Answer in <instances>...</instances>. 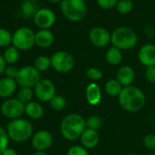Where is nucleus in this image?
Segmentation results:
<instances>
[{"mask_svg": "<svg viewBox=\"0 0 155 155\" xmlns=\"http://www.w3.org/2000/svg\"><path fill=\"white\" fill-rule=\"evenodd\" d=\"M118 100L120 107L128 112H137L140 110L146 103L144 92L140 88L133 85L124 87Z\"/></svg>", "mask_w": 155, "mask_h": 155, "instance_id": "1", "label": "nucleus"}, {"mask_svg": "<svg viewBox=\"0 0 155 155\" xmlns=\"http://www.w3.org/2000/svg\"><path fill=\"white\" fill-rule=\"evenodd\" d=\"M86 128V119L78 113H69L61 121L60 132L64 139L72 141L80 139Z\"/></svg>", "mask_w": 155, "mask_h": 155, "instance_id": "2", "label": "nucleus"}, {"mask_svg": "<svg viewBox=\"0 0 155 155\" xmlns=\"http://www.w3.org/2000/svg\"><path fill=\"white\" fill-rule=\"evenodd\" d=\"M138 42V36L134 30L128 27H119L111 33L110 43L120 50H129Z\"/></svg>", "mask_w": 155, "mask_h": 155, "instance_id": "3", "label": "nucleus"}, {"mask_svg": "<svg viewBox=\"0 0 155 155\" xmlns=\"http://www.w3.org/2000/svg\"><path fill=\"white\" fill-rule=\"evenodd\" d=\"M7 132L9 139L16 142H24L28 140L33 134L32 124L24 119L12 120L8 127Z\"/></svg>", "mask_w": 155, "mask_h": 155, "instance_id": "4", "label": "nucleus"}, {"mask_svg": "<svg viewBox=\"0 0 155 155\" xmlns=\"http://www.w3.org/2000/svg\"><path fill=\"white\" fill-rule=\"evenodd\" d=\"M60 10L63 16L71 22L81 21L87 13V5L84 0H62Z\"/></svg>", "mask_w": 155, "mask_h": 155, "instance_id": "5", "label": "nucleus"}, {"mask_svg": "<svg viewBox=\"0 0 155 155\" xmlns=\"http://www.w3.org/2000/svg\"><path fill=\"white\" fill-rule=\"evenodd\" d=\"M35 35L34 31L28 27L19 28L13 34L12 44L19 50L30 49L35 44Z\"/></svg>", "mask_w": 155, "mask_h": 155, "instance_id": "6", "label": "nucleus"}, {"mask_svg": "<svg viewBox=\"0 0 155 155\" xmlns=\"http://www.w3.org/2000/svg\"><path fill=\"white\" fill-rule=\"evenodd\" d=\"M51 67L54 70L59 73H68L74 68L75 60L73 56L67 51H57L51 58Z\"/></svg>", "mask_w": 155, "mask_h": 155, "instance_id": "7", "label": "nucleus"}, {"mask_svg": "<svg viewBox=\"0 0 155 155\" xmlns=\"http://www.w3.org/2000/svg\"><path fill=\"white\" fill-rule=\"evenodd\" d=\"M41 80L40 72L34 66H25L18 70L16 81L18 85L26 88L35 87Z\"/></svg>", "mask_w": 155, "mask_h": 155, "instance_id": "8", "label": "nucleus"}, {"mask_svg": "<svg viewBox=\"0 0 155 155\" xmlns=\"http://www.w3.org/2000/svg\"><path fill=\"white\" fill-rule=\"evenodd\" d=\"M0 110L6 118L11 120L19 119V117L25 113V104L19 101L17 98L8 99L2 103Z\"/></svg>", "mask_w": 155, "mask_h": 155, "instance_id": "9", "label": "nucleus"}, {"mask_svg": "<svg viewBox=\"0 0 155 155\" xmlns=\"http://www.w3.org/2000/svg\"><path fill=\"white\" fill-rule=\"evenodd\" d=\"M35 96L43 102H49L56 96V87L48 79H41L34 87Z\"/></svg>", "mask_w": 155, "mask_h": 155, "instance_id": "10", "label": "nucleus"}, {"mask_svg": "<svg viewBox=\"0 0 155 155\" xmlns=\"http://www.w3.org/2000/svg\"><path fill=\"white\" fill-rule=\"evenodd\" d=\"M111 34L104 28L96 27L89 32V40L97 48H105L110 43Z\"/></svg>", "mask_w": 155, "mask_h": 155, "instance_id": "11", "label": "nucleus"}, {"mask_svg": "<svg viewBox=\"0 0 155 155\" xmlns=\"http://www.w3.org/2000/svg\"><path fill=\"white\" fill-rule=\"evenodd\" d=\"M56 21L55 13L48 8L38 9L34 15V22L37 27L41 29H48L51 28Z\"/></svg>", "mask_w": 155, "mask_h": 155, "instance_id": "12", "label": "nucleus"}, {"mask_svg": "<svg viewBox=\"0 0 155 155\" xmlns=\"http://www.w3.org/2000/svg\"><path fill=\"white\" fill-rule=\"evenodd\" d=\"M53 142V137L50 131L47 130H40L34 133L32 136V146L36 150L45 151L48 150Z\"/></svg>", "mask_w": 155, "mask_h": 155, "instance_id": "13", "label": "nucleus"}, {"mask_svg": "<svg viewBox=\"0 0 155 155\" xmlns=\"http://www.w3.org/2000/svg\"><path fill=\"white\" fill-rule=\"evenodd\" d=\"M138 59L146 68L155 66V45L149 43L141 46L138 52Z\"/></svg>", "mask_w": 155, "mask_h": 155, "instance_id": "14", "label": "nucleus"}, {"mask_svg": "<svg viewBox=\"0 0 155 155\" xmlns=\"http://www.w3.org/2000/svg\"><path fill=\"white\" fill-rule=\"evenodd\" d=\"M134 79H135L134 69L129 65L121 66L117 70L116 80L122 85L123 88L132 85Z\"/></svg>", "mask_w": 155, "mask_h": 155, "instance_id": "15", "label": "nucleus"}, {"mask_svg": "<svg viewBox=\"0 0 155 155\" xmlns=\"http://www.w3.org/2000/svg\"><path fill=\"white\" fill-rule=\"evenodd\" d=\"M85 96L88 103L91 106H97L102 100L101 89L96 82H91L87 85L85 91Z\"/></svg>", "mask_w": 155, "mask_h": 155, "instance_id": "16", "label": "nucleus"}, {"mask_svg": "<svg viewBox=\"0 0 155 155\" xmlns=\"http://www.w3.org/2000/svg\"><path fill=\"white\" fill-rule=\"evenodd\" d=\"M80 140H81V145L87 150L94 149L100 141V136H99L98 130L86 128L85 130L82 132L80 138Z\"/></svg>", "mask_w": 155, "mask_h": 155, "instance_id": "17", "label": "nucleus"}, {"mask_svg": "<svg viewBox=\"0 0 155 155\" xmlns=\"http://www.w3.org/2000/svg\"><path fill=\"white\" fill-rule=\"evenodd\" d=\"M55 40L54 34L49 29H41L35 35V44L42 48L50 47Z\"/></svg>", "mask_w": 155, "mask_h": 155, "instance_id": "18", "label": "nucleus"}, {"mask_svg": "<svg viewBox=\"0 0 155 155\" xmlns=\"http://www.w3.org/2000/svg\"><path fill=\"white\" fill-rule=\"evenodd\" d=\"M18 87V82L15 79L6 77L0 80V97L9 98L14 94Z\"/></svg>", "mask_w": 155, "mask_h": 155, "instance_id": "19", "label": "nucleus"}, {"mask_svg": "<svg viewBox=\"0 0 155 155\" xmlns=\"http://www.w3.org/2000/svg\"><path fill=\"white\" fill-rule=\"evenodd\" d=\"M25 113L32 120H39L44 115V109L40 103L30 101L25 105Z\"/></svg>", "mask_w": 155, "mask_h": 155, "instance_id": "20", "label": "nucleus"}, {"mask_svg": "<svg viewBox=\"0 0 155 155\" xmlns=\"http://www.w3.org/2000/svg\"><path fill=\"white\" fill-rule=\"evenodd\" d=\"M106 61L112 66H117L122 61V52L120 49L111 46L110 47L105 54Z\"/></svg>", "mask_w": 155, "mask_h": 155, "instance_id": "21", "label": "nucleus"}, {"mask_svg": "<svg viewBox=\"0 0 155 155\" xmlns=\"http://www.w3.org/2000/svg\"><path fill=\"white\" fill-rule=\"evenodd\" d=\"M122 89V85L116 79L109 80L104 86V91L106 94H108L110 97H119Z\"/></svg>", "mask_w": 155, "mask_h": 155, "instance_id": "22", "label": "nucleus"}, {"mask_svg": "<svg viewBox=\"0 0 155 155\" xmlns=\"http://www.w3.org/2000/svg\"><path fill=\"white\" fill-rule=\"evenodd\" d=\"M34 67L39 71H46L48 70L50 67H51V60L50 58L47 57V56H38L34 62Z\"/></svg>", "mask_w": 155, "mask_h": 155, "instance_id": "23", "label": "nucleus"}, {"mask_svg": "<svg viewBox=\"0 0 155 155\" xmlns=\"http://www.w3.org/2000/svg\"><path fill=\"white\" fill-rule=\"evenodd\" d=\"M4 58L6 60L7 63L10 64V65H13L15 64L18 58H19V52H18V49L17 48H15L14 46L13 47H9L6 49L5 53H4Z\"/></svg>", "mask_w": 155, "mask_h": 155, "instance_id": "24", "label": "nucleus"}, {"mask_svg": "<svg viewBox=\"0 0 155 155\" xmlns=\"http://www.w3.org/2000/svg\"><path fill=\"white\" fill-rule=\"evenodd\" d=\"M34 92L31 90V88H26V87H22L17 95V99L21 101L23 104H28V102L32 101V98H33Z\"/></svg>", "mask_w": 155, "mask_h": 155, "instance_id": "25", "label": "nucleus"}, {"mask_svg": "<svg viewBox=\"0 0 155 155\" xmlns=\"http://www.w3.org/2000/svg\"><path fill=\"white\" fill-rule=\"evenodd\" d=\"M50 107L56 110V111H61L63 110L67 106V101L66 99L61 95H56L53 97V99L49 101Z\"/></svg>", "mask_w": 155, "mask_h": 155, "instance_id": "26", "label": "nucleus"}, {"mask_svg": "<svg viewBox=\"0 0 155 155\" xmlns=\"http://www.w3.org/2000/svg\"><path fill=\"white\" fill-rule=\"evenodd\" d=\"M85 75L90 81H91V82H96L98 81H101L103 77L102 71L95 67L88 68L85 71Z\"/></svg>", "mask_w": 155, "mask_h": 155, "instance_id": "27", "label": "nucleus"}, {"mask_svg": "<svg viewBox=\"0 0 155 155\" xmlns=\"http://www.w3.org/2000/svg\"><path fill=\"white\" fill-rule=\"evenodd\" d=\"M133 8L132 0H119V2L116 6V8L119 13L122 15L129 14Z\"/></svg>", "mask_w": 155, "mask_h": 155, "instance_id": "28", "label": "nucleus"}, {"mask_svg": "<svg viewBox=\"0 0 155 155\" xmlns=\"http://www.w3.org/2000/svg\"><path fill=\"white\" fill-rule=\"evenodd\" d=\"M102 125V120L98 115H91L86 119V127L91 130H98Z\"/></svg>", "mask_w": 155, "mask_h": 155, "instance_id": "29", "label": "nucleus"}, {"mask_svg": "<svg viewBox=\"0 0 155 155\" xmlns=\"http://www.w3.org/2000/svg\"><path fill=\"white\" fill-rule=\"evenodd\" d=\"M8 140L9 137L8 132L2 127H0V155H2L5 150L8 149Z\"/></svg>", "mask_w": 155, "mask_h": 155, "instance_id": "30", "label": "nucleus"}, {"mask_svg": "<svg viewBox=\"0 0 155 155\" xmlns=\"http://www.w3.org/2000/svg\"><path fill=\"white\" fill-rule=\"evenodd\" d=\"M67 155H90V153L82 145H73L68 150Z\"/></svg>", "mask_w": 155, "mask_h": 155, "instance_id": "31", "label": "nucleus"}, {"mask_svg": "<svg viewBox=\"0 0 155 155\" xmlns=\"http://www.w3.org/2000/svg\"><path fill=\"white\" fill-rule=\"evenodd\" d=\"M36 7L34 6V3L31 0H27L23 3L22 6V13L25 15V17H30L31 15H35L36 12Z\"/></svg>", "mask_w": 155, "mask_h": 155, "instance_id": "32", "label": "nucleus"}, {"mask_svg": "<svg viewBox=\"0 0 155 155\" xmlns=\"http://www.w3.org/2000/svg\"><path fill=\"white\" fill-rule=\"evenodd\" d=\"M12 35L4 28H0V47H7L12 42Z\"/></svg>", "mask_w": 155, "mask_h": 155, "instance_id": "33", "label": "nucleus"}, {"mask_svg": "<svg viewBox=\"0 0 155 155\" xmlns=\"http://www.w3.org/2000/svg\"><path fill=\"white\" fill-rule=\"evenodd\" d=\"M143 145L147 150L150 151H155V134H147L143 138Z\"/></svg>", "mask_w": 155, "mask_h": 155, "instance_id": "34", "label": "nucleus"}, {"mask_svg": "<svg viewBox=\"0 0 155 155\" xmlns=\"http://www.w3.org/2000/svg\"><path fill=\"white\" fill-rule=\"evenodd\" d=\"M119 0H97L98 6L102 9H111L116 8Z\"/></svg>", "mask_w": 155, "mask_h": 155, "instance_id": "35", "label": "nucleus"}, {"mask_svg": "<svg viewBox=\"0 0 155 155\" xmlns=\"http://www.w3.org/2000/svg\"><path fill=\"white\" fill-rule=\"evenodd\" d=\"M145 79L148 82L155 84V66L148 67L145 69Z\"/></svg>", "mask_w": 155, "mask_h": 155, "instance_id": "36", "label": "nucleus"}, {"mask_svg": "<svg viewBox=\"0 0 155 155\" xmlns=\"http://www.w3.org/2000/svg\"><path fill=\"white\" fill-rule=\"evenodd\" d=\"M18 70L15 66H9V67H7L6 70H5V73L7 75V77L8 78H11V79H15L16 80V78L18 74Z\"/></svg>", "mask_w": 155, "mask_h": 155, "instance_id": "37", "label": "nucleus"}, {"mask_svg": "<svg viewBox=\"0 0 155 155\" xmlns=\"http://www.w3.org/2000/svg\"><path fill=\"white\" fill-rule=\"evenodd\" d=\"M6 64H7V62H6L5 58H4V57L0 55V74L5 72V70L7 68Z\"/></svg>", "mask_w": 155, "mask_h": 155, "instance_id": "38", "label": "nucleus"}, {"mask_svg": "<svg viewBox=\"0 0 155 155\" xmlns=\"http://www.w3.org/2000/svg\"><path fill=\"white\" fill-rule=\"evenodd\" d=\"M2 155H18V153H17L16 150H14L13 149L8 148V149L5 150V151L2 153Z\"/></svg>", "mask_w": 155, "mask_h": 155, "instance_id": "39", "label": "nucleus"}, {"mask_svg": "<svg viewBox=\"0 0 155 155\" xmlns=\"http://www.w3.org/2000/svg\"><path fill=\"white\" fill-rule=\"evenodd\" d=\"M33 155H48L45 151L42 150H36V152H34Z\"/></svg>", "mask_w": 155, "mask_h": 155, "instance_id": "40", "label": "nucleus"}, {"mask_svg": "<svg viewBox=\"0 0 155 155\" xmlns=\"http://www.w3.org/2000/svg\"><path fill=\"white\" fill-rule=\"evenodd\" d=\"M49 2H52V3H58V2H61L62 0H48Z\"/></svg>", "mask_w": 155, "mask_h": 155, "instance_id": "41", "label": "nucleus"}, {"mask_svg": "<svg viewBox=\"0 0 155 155\" xmlns=\"http://www.w3.org/2000/svg\"><path fill=\"white\" fill-rule=\"evenodd\" d=\"M125 155H140L138 153H128V154H125Z\"/></svg>", "mask_w": 155, "mask_h": 155, "instance_id": "42", "label": "nucleus"}]
</instances>
